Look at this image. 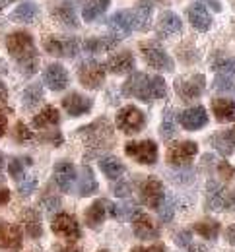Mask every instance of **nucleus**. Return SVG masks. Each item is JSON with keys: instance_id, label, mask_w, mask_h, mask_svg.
I'll return each mask as SVG.
<instances>
[{"instance_id": "nucleus-36", "label": "nucleus", "mask_w": 235, "mask_h": 252, "mask_svg": "<svg viewBox=\"0 0 235 252\" xmlns=\"http://www.w3.org/2000/svg\"><path fill=\"white\" fill-rule=\"evenodd\" d=\"M195 233H199L201 237L214 241L220 235V223L216 220H201L195 223Z\"/></svg>"}, {"instance_id": "nucleus-13", "label": "nucleus", "mask_w": 235, "mask_h": 252, "mask_svg": "<svg viewBox=\"0 0 235 252\" xmlns=\"http://www.w3.org/2000/svg\"><path fill=\"white\" fill-rule=\"evenodd\" d=\"M140 196H142V202L146 208H152V210H158L164 200H166V189H164V183L158 179V177H148L140 189Z\"/></svg>"}, {"instance_id": "nucleus-19", "label": "nucleus", "mask_w": 235, "mask_h": 252, "mask_svg": "<svg viewBox=\"0 0 235 252\" xmlns=\"http://www.w3.org/2000/svg\"><path fill=\"white\" fill-rule=\"evenodd\" d=\"M187 18H189L191 26L201 33L210 32L212 22H214V20H212L210 10H208L204 4H201V2H195L193 6H189V8H187Z\"/></svg>"}, {"instance_id": "nucleus-51", "label": "nucleus", "mask_w": 235, "mask_h": 252, "mask_svg": "<svg viewBox=\"0 0 235 252\" xmlns=\"http://www.w3.org/2000/svg\"><path fill=\"white\" fill-rule=\"evenodd\" d=\"M131 252H166L164 245H152V247H134Z\"/></svg>"}, {"instance_id": "nucleus-14", "label": "nucleus", "mask_w": 235, "mask_h": 252, "mask_svg": "<svg viewBox=\"0 0 235 252\" xmlns=\"http://www.w3.org/2000/svg\"><path fill=\"white\" fill-rule=\"evenodd\" d=\"M51 227H53V233H55V235H59V237H63V239H67V241H76V239H80V235H82L76 218L70 216V214H65V212L55 216Z\"/></svg>"}, {"instance_id": "nucleus-56", "label": "nucleus", "mask_w": 235, "mask_h": 252, "mask_svg": "<svg viewBox=\"0 0 235 252\" xmlns=\"http://www.w3.org/2000/svg\"><path fill=\"white\" fill-rule=\"evenodd\" d=\"M59 252H82V249H78V247H68V249H63V251Z\"/></svg>"}, {"instance_id": "nucleus-33", "label": "nucleus", "mask_w": 235, "mask_h": 252, "mask_svg": "<svg viewBox=\"0 0 235 252\" xmlns=\"http://www.w3.org/2000/svg\"><path fill=\"white\" fill-rule=\"evenodd\" d=\"M210 144L216 152H220L222 156H232L235 154V140L234 136L230 134V130H224V132H218L210 138Z\"/></svg>"}, {"instance_id": "nucleus-25", "label": "nucleus", "mask_w": 235, "mask_h": 252, "mask_svg": "<svg viewBox=\"0 0 235 252\" xmlns=\"http://www.w3.org/2000/svg\"><path fill=\"white\" fill-rule=\"evenodd\" d=\"M133 231H134V235L138 239H156V237H160V227L144 212H136L134 214Z\"/></svg>"}, {"instance_id": "nucleus-18", "label": "nucleus", "mask_w": 235, "mask_h": 252, "mask_svg": "<svg viewBox=\"0 0 235 252\" xmlns=\"http://www.w3.org/2000/svg\"><path fill=\"white\" fill-rule=\"evenodd\" d=\"M53 179H55V185L61 189V192H70L74 187V181H76V169L74 165L67 161V159H61L55 163V169H53Z\"/></svg>"}, {"instance_id": "nucleus-10", "label": "nucleus", "mask_w": 235, "mask_h": 252, "mask_svg": "<svg viewBox=\"0 0 235 252\" xmlns=\"http://www.w3.org/2000/svg\"><path fill=\"white\" fill-rule=\"evenodd\" d=\"M115 125L121 132L125 134H136L140 132L144 125H146V117L144 113L134 107V105H127L123 109L117 111V117H115Z\"/></svg>"}, {"instance_id": "nucleus-48", "label": "nucleus", "mask_w": 235, "mask_h": 252, "mask_svg": "<svg viewBox=\"0 0 235 252\" xmlns=\"http://www.w3.org/2000/svg\"><path fill=\"white\" fill-rule=\"evenodd\" d=\"M4 74H6V64L0 59V103L4 105L6 99H8V90H6V84H4Z\"/></svg>"}, {"instance_id": "nucleus-38", "label": "nucleus", "mask_w": 235, "mask_h": 252, "mask_svg": "<svg viewBox=\"0 0 235 252\" xmlns=\"http://www.w3.org/2000/svg\"><path fill=\"white\" fill-rule=\"evenodd\" d=\"M28 167H32V158H14L8 163V173L12 179L20 181V179H24V173Z\"/></svg>"}, {"instance_id": "nucleus-34", "label": "nucleus", "mask_w": 235, "mask_h": 252, "mask_svg": "<svg viewBox=\"0 0 235 252\" xmlns=\"http://www.w3.org/2000/svg\"><path fill=\"white\" fill-rule=\"evenodd\" d=\"M61 125V115L57 111V107L47 105L45 109H41V113H37L34 117L35 128H51V126Z\"/></svg>"}, {"instance_id": "nucleus-2", "label": "nucleus", "mask_w": 235, "mask_h": 252, "mask_svg": "<svg viewBox=\"0 0 235 252\" xmlns=\"http://www.w3.org/2000/svg\"><path fill=\"white\" fill-rule=\"evenodd\" d=\"M123 94L129 97H136L138 101H144V103H152L168 95V84L162 76H148L144 72H134L123 84Z\"/></svg>"}, {"instance_id": "nucleus-20", "label": "nucleus", "mask_w": 235, "mask_h": 252, "mask_svg": "<svg viewBox=\"0 0 235 252\" xmlns=\"http://www.w3.org/2000/svg\"><path fill=\"white\" fill-rule=\"evenodd\" d=\"M109 28L113 30V35L123 39V37H129L131 33L134 32V22H133V14L131 10H119L115 12L109 20H107Z\"/></svg>"}, {"instance_id": "nucleus-60", "label": "nucleus", "mask_w": 235, "mask_h": 252, "mask_svg": "<svg viewBox=\"0 0 235 252\" xmlns=\"http://www.w3.org/2000/svg\"><path fill=\"white\" fill-rule=\"evenodd\" d=\"M2 181H4V179H2V177H0V185H2Z\"/></svg>"}, {"instance_id": "nucleus-42", "label": "nucleus", "mask_w": 235, "mask_h": 252, "mask_svg": "<svg viewBox=\"0 0 235 252\" xmlns=\"http://www.w3.org/2000/svg\"><path fill=\"white\" fill-rule=\"evenodd\" d=\"M14 140L20 142V144H26V142L34 140V132L24 123H16V126H14Z\"/></svg>"}, {"instance_id": "nucleus-21", "label": "nucleus", "mask_w": 235, "mask_h": 252, "mask_svg": "<svg viewBox=\"0 0 235 252\" xmlns=\"http://www.w3.org/2000/svg\"><path fill=\"white\" fill-rule=\"evenodd\" d=\"M22 249V229L14 223H0V251L18 252Z\"/></svg>"}, {"instance_id": "nucleus-28", "label": "nucleus", "mask_w": 235, "mask_h": 252, "mask_svg": "<svg viewBox=\"0 0 235 252\" xmlns=\"http://www.w3.org/2000/svg\"><path fill=\"white\" fill-rule=\"evenodd\" d=\"M37 16H39V6L34 0H26L10 12V20L18 24H32Z\"/></svg>"}, {"instance_id": "nucleus-7", "label": "nucleus", "mask_w": 235, "mask_h": 252, "mask_svg": "<svg viewBox=\"0 0 235 252\" xmlns=\"http://www.w3.org/2000/svg\"><path fill=\"white\" fill-rule=\"evenodd\" d=\"M199 154V144L197 142H191V140H185V142H175L171 144L166 152V159L171 167H189L193 163V159L197 158Z\"/></svg>"}, {"instance_id": "nucleus-47", "label": "nucleus", "mask_w": 235, "mask_h": 252, "mask_svg": "<svg viewBox=\"0 0 235 252\" xmlns=\"http://www.w3.org/2000/svg\"><path fill=\"white\" fill-rule=\"evenodd\" d=\"M131 190H133V183H131V181H121V183L115 185L113 192H115L119 198H125V196L131 194Z\"/></svg>"}, {"instance_id": "nucleus-16", "label": "nucleus", "mask_w": 235, "mask_h": 252, "mask_svg": "<svg viewBox=\"0 0 235 252\" xmlns=\"http://www.w3.org/2000/svg\"><path fill=\"white\" fill-rule=\"evenodd\" d=\"M183 32V22L179 18V14L171 12V10H166L160 14L158 22H156V33L160 39H169L173 35H179Z\"/></svg>"}, {"instance_id": "nucleus-17", "label": "nucleus", "mask_w": 235, "mask_h": 252, "mask_svg": "<svg viewBox=\"0 0 235 252\" xmlns=\"http://www.w3.org/2000/svg\"><path fill=\"white\" fill-rule=\"evenodd\" d=\"M63 109L67 111V115L70 117H82V115H88L92 109H94V99L88 97V95L82 94H68L65 99H63Z\"/></svg>"}, {"instance_id": "nucleus-50", "label": "nucleus", "mask_w": 235, "mask_h": 252, "mask_svg": "<svg viewBox=\"0 0 235 252\" xmlns=\"http://www.w3.org/2000/svg\"><path fill=\"white\" fill-rule=\"evenodd\" d=\"M6 128H8V115H6V109L0 103V138L6 134Z\"/></svg>"}, {"instance_id": "nucleus-27", "label": "nucleus", "mask_w": 235, "mask_h": 252, "mask_svg": "<svg viewBox=\"0 0 235 252\" xmlns=\"http://www.w3.org/2000/svg\"><path fill=\"white\" fill-rule=\"evenodd\" d=\"M212 113L218 123H234L235 121V101L228 97H216L212 99Z\"/></svg>"}, {"instance_id": "nucleus-5", "label": "nucleus", "mask_w": 235, "mask_h": 252, "mask_svg": "<svg viewBox=\"0 0 235 252\" xmlns=\"http://www.w3.org/2000/svg\"><path fill=\"white\" fill-rule=\"evenodd\" d=\"M43 49L51 57L59 59H74L80 51V43L76 37H65V35H47L43 39Z\"/></svg>"}, {"instance_id": "nucleus-58", "label": "nucleus", "mask_w": 235, "mask_h": 252, "mask_svg": "<svg viewBox=\"0 0 235 252\" xmlns=\"http://www.w3.org/2000/svg\"><path fill=\"white\" fill-rule=\"evenodd\" d=\"M2 169H4V156L0 154V171H2Z\"/></svg>"}, {"instance_id": "nucleus-11", "label": "nucleus", "mask_w": 235, "mask_h": 252, "mask_svg": "<svg viewBox=\"0 0 235 252\" xmlns=\"http://www.w3.org/2000/svg\"><path fill=\"white\" fill-rule=\"evenodd\" d=\"M125 154L140 165H154L158 161V146H156L154 140L127 142L125 144Z\"/></svg>"}, {"instance_id": "nucleus-45", "label": "nucleus", "mask_w": 235, "mask_h": 252, "mask_svg": "<svg viewBox=\"0 0 235 252\" xmlns=\"http://www.w3.org/2000/svg\"><path fill=\"white\" fill-rule=\"evenodd\" d=\"M158 212H160V220L162 221H171V218H173V214H175V204H173V200L171 198H166L164 200V204L158 208Z\"/></svg>"}, {"instance_id": "nucleus-53", "label": "nucleus", "mask_w": 235, "mask_h": 252, "mask_svg": "<svg viewBox=\"0 0 235 252\" xmlns=\"http://www.w3.org/2000/svg\"><path fill=\"white\" fill-rule=\"evenodd\" d=\"M201 4H204L206 8L210 6L214 12H222V4H220V0H201Z\"/></svg>"}, {"instance_id": "nucleus-61", "label": "nucleus", "mask_w": 235, "mask_h": 252, "mask_svg": "<svg viewBox=\"0 0 235 252\" xmlns=\"http://www.w3.org/2000/svg\"><path fill=\"white\" fill-rule=\"evenodd\" d=\"M100 252H109V251H100Z\"/></svg>"}, {"instance_id": "nucleus-15", "label": "nucleus", "mask_w": 235, "mask_h": 252, "mask_svg": "<svg viewBox=\"0 0 235 252\" xmlns=\"http://www.w3.org/2000/svg\"><path fill=\"white\" fill-rule=\"evenodd\" d=\"M43 82L47 84V88L51 92H63L67 90L68 84H70V76H68V70L59 63L49 64L43 72Z\"/></svg>"}, {"instance_id": "nucleus-29", "label": "nucleus", "mask_w": 235, "mask_h": 252, "mask_svg": "<svg viewBox=\"0 0 235 252\" xmlns=\"http://www.w3.org/2000/svg\"><path fill=\"white\" fill-rule=\"evenodd\" d=\"M100 169L109 181H119V179L125 175V171H127L125 163L119 158H115V156H105V158H101Z\"/></svg>"}, {"instance_id": "nucleus-62", "label": "nucleus", "mask_w": 235, "mask_h": 252, "mask_svg": "<svg viewBox=\"0 0 235 252\" xmlns=\"http://www.w3.org/2000/svg\"><path fill=\"white\" fill-rule=\"evenodd\" d=\"M234 92H235V90H234Z\"/></svg>"}, {"instance_id": "nucleus-4", "label": "nucleus", "mask_w": 235, "mask_h": 252, "mask_svg": "<svg viewBox=\"0 0 235 252\" xmlns=\"http://www.w3.org/2000/svg\"><path fill=\"white\" fill-rule=\"evenodd\" d=\"M140 53H142V59L146 61V64L158 72H173L175 63L173 59L168 55V51L164 47H160L158 43L154 41H148V43H140Z\"/></svg>"}, {"instance_id": "nucleus-30", "label": "nucleus", "mask_w": 235, "mask_h": 252, "mask_svg": "<svg viewBox=\"0 0 235 252\" xmlns=\"http://www.w3.org/2000/svg\"><path fill=\"white\" fill-rule=\"evenodd\" d=\"M109 6H111V0H84V4H82L84 22H88V24L96 22L98 18H101L107 12Z\"/></svg>"}, {"instance_id": "nucleus-59", "label": "nucleus", "mask_w": 235, "mask_h": 252, "mask_svg": "<svg viewBox=\"0 0 235 252\" xmlns=\"http://www.w3.org/2000/svg\"><path fill=\"white\" fill-rule=\"evenodd\" d=\"M230 134H232V136L235 138V126H234V128H230Z\"/></svg>"}, {"instance_id": "nucleus-24", "label": "nucleus", "mask_w": 235, "mask_h": 252, "mask_svg": "<svg viewBox=\"0 0 235 252\" xmlns=\"http://www.w3.org/2000/svg\"><path fill=\"white\" fill-rule=\"evenodd\" d=\"M179 125L185 130H201L208 125V115L204 107H191L179 113Z\"/></svg>"}, {"instance_id": "nucleus-49", "label": "nucleus", "mask_w": 235, "mask_h": 252, "mask_svg": "<svg viewBox=\"0 0 235 252\" xmlns=\"http://www.w3.org/2000/svg\"><path fill=\"white\" fill-rule=\"evenodd\" d=\"M41 202H43V206H47V210H49V212H53V210H57V208L61 206V200H59L57 196H51V192H49V190L45 192V196H43V200H41Z\"/></svg>"}, {"instance_id": "nucleus-54", "label": "nucleus", "mask_w": 235, "mask_h": 252, "mask_svg": "<svg viewBox=\"0 0 235 252\" xmlns=\"http://www.w3.org/2000/svg\"><path fill=\"white\" fill-rule=\"evenodd\" d=\"M226 239H228V243H230V245H234L235 247V223L228 227V231H226Z\"/></svg>"}, {"instance_id": "nucleus-31", "label": "nucleus", "mask_w": 235, "mask_h": 252, "mask_svg": "<svg viewBox=\"0 0 235 252\" xmlns=\"http://www.w3.org/2000/svg\"><path fill=\"white\" fill-rule=\"evenodd\" d=\"M22 223L26 227V233L32 239H39L43 235V225H41V214L35 208H26L22 214Z\"/></svg>"}, {"instance_id": "nucleus-55", "label": "nucleus", "mask_w": 235, "mask_h": 252, "mask_svg": "<svg viewBox=\"0 0 235 252\" xmlns=\"http://www.w3.org/2000/svg\"><path fill=\"white\" fill-rule=\"evenodd\" d=\"M10 202V190L8 189H0V206L8 204Z\"/></svg>"}, {"instance_id": "nucleus-41", "label": "nucleus", "mask_w": 235, "mask_h": 252, "mask_svg": "<svg viewBox=\"0 0 235 252\" xmlns=\"http://www.w3.org/2000/svg\"><path fill=\"white\" fill-rule=\"evenodd\" d=\"M214 70L216 74H224L235 80V59H222L220 63L214 64Z\"/></svg>"}, {"instance_id": "nucleus-43", "label": "nucleus", "mask_w": 235, "mask_h": 252, "mask_svg": "<svg viewBox=\"0 0 235 252\" xmlns=\"http://www.w3.org/2000/svg\"><path fill=\"white\" fill-rule=\"evenodd\" d=\"M39 140H41V142H47V144H51V146H55V148L63 146V134H61L59 130H47V132H43V134L39 136Z\"/></svg>"}, {"instance_id": "nucleus-12", "label": "nucleus", "mask_w": 235, "mask_h": 252, "mask_svg": "<svg viewBox=\"0 0 235 252\" xmlns=\"http://www.w3.org/2000/svg\"><path fill=\"white\" fill-rule=\"evenodd\" d=\"M51 16L53 20L68 30H78L80 28V20L76 14V8L72 4V0H57L51 6Z\"/></svg>"}, {"instance_id": "nucleus-37", "label": "nucleus", "mask_w": 235, "mask_h": 252, "mask_svg": "<svg viewBox=\"0 0 235 252\" xmlns=\"http://www.w3.org/2000/svg\"><path fill=\"white\" fill-rule=\"evenodd\" d=\"M22 101H24L26 109H35L43 101V88H41V84H30L26 88V92H24Z\"/></svg>"}, {"instance_id": "nucleus-32", "label": "nucleus", "mask_w": 235, "mask_h": 252, "mask_svg": "<svg viewBox=\"0 0 235 252\" xmlns=\"http://www.w3.org/2000/svg\"><path fill=\"white\" fill-rule=\"evenodd\" d=\"M98 189H100V185H98V181H96V177H94L92 167L84 165L82 171H80V177H78V194L86 198V196L96 194Z\"/></svg>"}, {"instance_id": "nucleus-23", "label": "nucleus", "mask_w": 235, "mask_h": 252, "mask_svg": "<svg viewBox=\"0 0 235 252\" xmlns=\"http://www.w3.org/2000/svg\"><path fill=\"white\" fill-rule=\"evenodd\" d=\"M133 22H134L136 32H148L152 28V18H154V4L150 0H140L136 2L134 8L131 10Z\"/></svg>"}, {"instance_id": "nucleus-8", "label": "nucleus", "mask_w": 235, "mask_h": 252, "mask_svg": "<svg viewBox=\"0 0 235 252\" xmlns=\"http://www.w3.org/2000/svg\"><path fill=\"white\" fill-rule=\"evenodd\" d=\"M206 92V76L204 74H191L175 80V94L181 101H193L202 97Z\"/></svg>"}, {"instance_id": "nucleus-46", "label": "nucleus", "mask_w": 235, "mask_h": 252, "mask_svg": "<svg viewBox=\"0 0 235 252\" xmlns=\"http://www.w3.org/2000/svg\"><path fill=\"white\" fill-rule=\"evenodd\" d=\"M218 175H220L224 181H232L235 177V167L230 165L228 161H220V163H218Z\"/></svg>"}, {"instance_id": "nucleus-6", "label": "nucleus", "mask_w": 235, "mask_h": 252, "mask_svg": "<svg viewBox=\"0 0 235 252\" xmlns=\"http://www.w3.org/2000/svg\"><path fill=\"white\" fill-rule=\"evenodd\" d=\"M105 74H107L105 64L94 59H88L78 66V80L88 90H100L105 84Z\"/></svg>"}, {"instance_id": "nucleus-1", "label": "nucleus", "mask_w": 235, "mask_h": 252, "mask_svg": "<svg viewBox=\"0 0 235 252\" xmlns=\"http://www.w3.org/2000/svg\"><path fill=\"white\" fill-rule=\"evenodd\" d=\"M6 49L10 57L18 63L20 72L26 78H32L39 68V55L35 49L34 35L30 32H12L6 37Z\"/></svg>"}, {"instance_id": "nucleus-35", "label": "nucleus", "mask_w": 235, "mask_h": 252, "mask_svg": "<svg viewBox=\"0 0 235 252\" xmlns=\"http://www.w3.org/2000/svg\"><path fill=\"white\" fill-rule=\"evenodd\" d=\"M105 216H107V202L105 200H96L86 210V223H88V227H92V229L100 227L101 223L105 221Z\"/></svg>"}, {"instance_id": "nucleus-22", "label": "nucleus", "mask_w": 235, "mask_h": 252, "mask_svg": "<svg viewBox=\"0 0 235 252\" xmlns=\"http://www.w3.org/2000/svg\"><path fill=\"white\" fill-rule=\"evenodd\" d=\"M134 55L131 51H121V53H115L107 59L105 68L115 74V76H123V74H129L134 70Z\"/></svg>"}, {"instance_id": "nucleus-52", "label": "nucleus", "mask_w": 235, "mask_h": 252, "mask_svg": "<svg viewBox=\"0 0 235 252\" xmlns=\"http://www.w3.org/2000/svg\"><path fill=\"white\" fill-rule=\"evenodd\" d=\"M189 237H191V231H183V233H179V235H177V245H179V247H187V245H191Z\"/></svg>"}, {"instance_id": "nucleus-39", "label": "nucleus", "mask_w": 235, "mask_h": 252, "mask_svg": "<svg viewBox=\"0 0 235 252\" xmlns=\"http://www.w3.org/2000/svg\"><path fill=\"white\" fill-rule=\"evenodd\" d=\"M160 134L164 140H171L175 136V111L168 107L166 113H164V121H162V126H160Z\"/></svg>"}, {"instance_id": "nucleus-9", "label": "nucleus", "mask_w": 235, "mask_h": 252, "mask_svg": "<svg viewBox=\"0 0 235 252\" xmlns=\"http://www.w3.org/2000/svg\"><path fill=\"white\" fill-rule=\"evenodd\" d=\"M206 208L208 210H232L235 212V190L224 189L222 185L210 181L206 189Z\"/></svg>"}, {"instance_id": "nucleus-44", "label": "nucleus", "mask_w": 235, "mask_h": 252, "mask_svg": "<svg viewBox=\"0 0 235 252\" xmlns=\"http://www.w3.org/2000/svg\"><path fill=\"white\" fill-rule=\"evenodd\" d=\"M37 189V179L35 177H26V179H20L18 183V190L22 196H30L32 192H35Z\"/></svg>"}, {"instance_id": "nucleus-3", "label": "nucleus", "mask_w": 235, "mask_h": 252, "mask_svg": "<svg viewBox=\"0 0 235 252\" xmlns=\"http://www.w3.org/2000/svg\"><path fill=\"white\" fill-rule=\"evenodd\" d=\"M84 144H86V156H98L103 150H111L113 144H115V134H113V125L101 117L98 121L90 123V125L78 128L76 132Z\"/></svg>"}, {"instance_id": "nucleus-57", "label": "nucleus", "mask_w": 235, "mask_h": 252, "mask_svg": "<svg viewBox=\"0 0 235 252\" xmlns=\"http://www.w3.org/2000/svg\"><path fill=\"white\" fill-rule=\"evenodd\" d=\"M191 252H206L204 247H199V245H191Z\"/></svg>"}, {"instance_id": "nucleus-40", "label": "nucleus", "mask_w": 235, "mask_h": 252, "mask_svg": "<svg viewBox=\"0 0 235 252\" xmlns=\"http://www.w3.org/2000/svg\"><path fill=\"white\" fill-rule=\"evenodd\" d=\"M109 212H111L113 218H119V220H127V218H131V220H133L134 214L136 212H140V210L136 208V204L127 202V204H121V206H111Z\"/></svg>"}, {"instance_id": "nucleus-26", "label": "nucleus", "mask_w": 235, "mask_h": 252, "mask_svg": "<svg viewBox=\"0 0 235 252\" xmlns=\"http://www.w3.org/2000/svg\"><path fill=\"white\" fill-rule=\"evenodd\" d=\"M119 37L115 35H101V37H88L84 43H82V49L90 55H96V53H107V51H113L117 45H119Z\"/></svg>"}]
</instances>
